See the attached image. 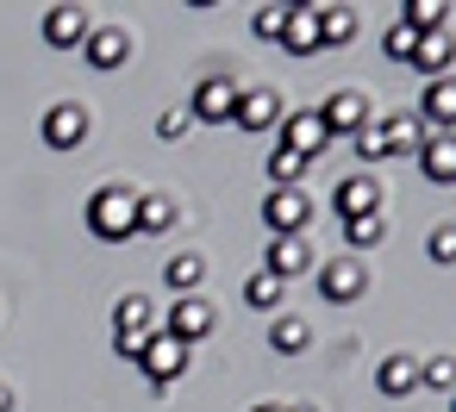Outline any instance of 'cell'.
<instances>
[{"label": "cell", "mask_w": 456, "mask_h": 412, "mask_svg": "<svg viewBox=\"0 0 456 412\" xmlns=\"http://www.w3.org/2000/svg\"><path fill=\"white\" fill-rule=\"evenodd\" d=\"M88 231H94L101 244L138 238V194H132V188H101V194L88 200Z\"/></svg>", "instance_id": "6da1fadb"}, {"label": "cell", "mask_w": 456, "mask_h": 412, "mask_svg": "<svg viewBox=\"0 0 456 412\" xmlns=\"http://www.w3.org/2000/svg\"><path fill=\"white\" fill-rule=\"evenodd\" d=\"M281 119H288V107H281L275 88H238V107H232V125H238V132L263 138V132H275Z\"/></svg>", "instance_id": "7a4b0ae2"}, {"label": "cell", "mask_w": 456, "mask_h": 412, "mask_svg": "<svg viewBox=\"0 0 456 412\" xmlns=\"http://www.w3.org/2000/svg\"><path fill=\"white\" fill-rule=\"evenodd\" d=\"M138 368L151 375V387H169V381H182L188 375V343H175L163 325L144 337V356H138Z\"/></svg>", "instance_id": "3957f363"}, {"label": "cell", "mask_w": 456, "mask_h": 412, "mask_svg": "<svg viewBox=\"0 0 456 412\" xmlns=\"http://www.w3.org/2000/svg\"><path fill=\"white\" fill-rule=\"evenodd\" d=\"M306 219H313V200H306L300 188H269V200H263V225H269V238H300Z\"/></svg>", "instance_id": "277c9868"}, {"label": "cell", "mask_w": 456, "mask_h": 412, "mask_svg": "<svg viewBox=\"0 0 456 412\" xmlns=\"http://www.w3.org/2000/svg\"><path fill=\"white\" fill-rule=\"evenodd\" d=\"M362 287H369V269H362V256H331V263H319V294H325L331 306H350V300H362Z\"/></svg>", "instance_id": "5b68a950"}, {"label": "cell", "mask_w": 456, "mask_h": 412, "mask_svg": "<svg viewBox=\"0 0 456 412\" xmlns=\"http://www.w3.org/2000/svg\"><path fill=\"white\" fill-rule=\"evenodd\" d=\"M232 107H238V82H232V76H207V82L194 88V101H188V119H194V125H225Z\"/></svg>", "instance_id": "8992f818"}, {"label": "cell", "mask_w": 456, "mask_h": 412, "mask_svg": "<svg viewBox=\"0 0 456 412\" xmlns=\"http://www.w3.org/2000/svg\"><path fill=\"white\" fill-rule=\"evenodd\" d=\"M319 125H325V138H356V132L369 125V101H362L356 88H338V94L319 107Z\"/></svg>", "instance_id": "52a82bcc"}, {"label": "cell", "mask_w": 456, "mask_h": 412, "mask_svg": "<svg viewBox=\"0 0 456 412\" xmlns=\"http://www.w3.org/2000/svg\"><path fill=\"white\" fill-rule=\"evenodd\" d=\"M213 325H219V312H213V306H207L200 294H182V300L169 306V325H163V331H169L175 343H188V350H194V343H200V337H207Z\"/></svg>", "instance_id": "ba28073f"}, {"label": "cell", "mask_w": 456, "mask_h": 412, "mask_svg": "<svg viewBox=\"0 0 456 412\" xmlns=\"http://www.w3.org/2000/svg\"><path fill=\"white\" fill-rule=\"evenodd\" d=\"M331 213H338L344 225L381 213V182H375V175H350V182H338V188H331Z\"/></svg>", "instance_id": "9c48e42d"}, {"label": "cell", "mask_w": 456, "mask_h": 412, "mask_svg": "<svg viewBox=\"0 0 456 412\" xmlns=\"http://www.w3.org/2000/svg\"><path fill=\"white\" fill-rule=\"evenodd\" d=\"M419 125H425V132H456V76L425 82V94H419Z\"/></svg>", "instance_id": "30bf717a"}, {"label": "cell", "mask_w": 456, "mask_h": 412, "mask_svg": "<svg viewBox=\"0 0 456 412\" xmlns=\"http://www.w3.org/2000/svg\"><path fill=\"white\" fill-rule=\"evenodd\" d=\"M82 138H88V107L57 101V107L45 113V144H51V150H76Z\"/></svg>", "instance_id": "8fae6325"}, {"label": "cell", "mask_w": 456, "mask_h": 412, "mask_svg": "<svg viewBox=\"0 0 456 412\" xmlns=\"http://www.w3.org/2000/svg\"><path fill=\"white\" fill-rule=\"evenodd\" d=\"M82 51H88V63H94L101 76H113V69H126V57H132V38H126L119 26H94Z\"/></svg>", "instance_id": "7c38bea8"}, {"label": "cell", "mask_w": 456, "mask_h": 412, "mask_svg": "<svg viewBox=\"0 0 456 412\" xmlns=\"http://www.w3.org/2000/svg\"><path fill=\"white\" fill-rule=\"evenodd\" d=\"M281 144H288L294 157H306V163H313V157H325V144H331V138H325L319 113H288V119H281Z\"/></svg>", "instance_id": "4fadbf2b"}, {"label": "cell", "mask_w": 456, "mask_h": 412, "mask_svg": "<svg viewBox=\"0 0 456 412\" xmlns=\"http://www.w3.org/2000/svg\"><path fill=\"white\" fill-rule=\"evenodd\" d=\"M88 13L82 7H51L45 13V44H57V51H76V44H88Z\"/></svg>", "instance_id": "5bb4252c"}, {"label": "cell", "mask_w": 456, "mask_h": 412, "mask_svg": "<svg viewBox=\"0 0 456 412\" xmlns=\"http://www.w3.org/2000/svg\"><path fill=\"white\" fill-rule=\"evenodd\" d=\"M263 269H269L275 281H294V275H306V269H313V250H306V238H269V256H263Z\"/></svg>", "instance_id": "9a60e30c"}, {"label": "cell", "mask_w": 456, "mask_h": 412, "mask_svg": "<svg viewBox=\"0 0 456 412\" xmlns=\"http://www.w3.org/2000/svg\"><path fill=\"white\" fill-rule=\"evenodd\" d=\"M419 169H425L437 188H456V138H450V132H431L425 150H419Z\"/></svg>", "instance_id": "2e32d148"}, {"label": "cell", "mask_w": 456, "mask_h": 412, "mask_svg": "<svg viewBox=\"0 0 456 412\" xmlns=\"http://www.w3.org/2000/svg\"><path fill=\"white\" fill-rule=\"evenodd\" d=\"M450 63H456V44H450V32H431V38H419V51H412V69H419L425 82L450 76Z\"/></svg>", "instance_id": "e0dca14e"}, {"label": "cell", "mask_w": 456, "mask_h": 412, "mask_svg": "<svg viewBox=\"0 0 456 412\" xmlns=\"http://www.w3.org/2000/svg\"><path fill=\"white\" fill-rule=\"evenodd\" d=\"M375 387H381L387 400L412 393V387H419V356H381V368H375Z\"/></svg>", "instance_id": "ac0fdd59"}, {"label": "cell", "mask_w": 456, "mask_h": 412, "mask_svg": "<svg viewBox=\"0 0 456 412\" xmlns=\"http://www.w3.org/2000/svg\"><path fill=\"white\" fill-rule=\"evenodd\" d=\"M175 219H182V213H175L169 194H138V238H163Z\"/></svg>", "instance_id": "d6986e66"}, {"label": "cell", "mask_w": 456, "mask_h": 412, "mask_svg": "<svg viewBox=\"0 0 456 412\" xmlns=\"http://www.w3.org/2000/svg\"><path fill=\"white\" fill-rule=\"evenodd\" d=\"M381 132H387V157H419V150H425V138H431V132H425V125H419L412 113H400V119H387Z\"/></svg>", "instance_id": "ffe728a7"}, {"label": "cell", "mask_w": 456, "mask_h": 412, "mask_svg": "<svg viewBox=\"0 0 456 412\" xmlns=\"http://www.w3.org/2000/svg\"><path fill=\"white\" fill-rule=\"evenodd\" d=\"M444 20H450L444 0H406V7H400V26H406V32H419V38L444 32Z\"/></svg>", "instance_id": "44dd1931"}, {"label": "cell", "mask_w": 456, "mask_h": 412, "mask_svg": "<svg viewBox=\"0 0 456 412\" xmlns=\"http://www.w3.org/2000/svg\"><path fill=\"white\" fill-rule=\"evenodd\" d=\"M281 44H288L294 57L319 51V20H313V7H288V32H281Z\"/></svg>", "instance_id": "7402d4cb"}, {"label": "cell", "mask_w": 456, "mask_h": 412, "mask_svg": "<svg viewBox=\"0 0 456 412\" xmlns=\"http://www.w3.org/2000/svg\"><path fill=\"white\" fill-rule=\"evenodd\" d=\"M313 20H319V44H350L356 38V13L350 7H313Z\"/></svg>", "instance_id": "603a6c76"}, {"label": "cell", "mask_w": 456, "mask_h": 412, "mask_svg": "<svg viewBox=\"0 0 456 412\" xmlns=\"http://www.w3.org/2000/svg\"><path fill=\"white\" fill-rule=\"evenodd\" d=\"M306 169H313V163H306V157H294L288 144H275V150H269V188H300V175H306Z\"/></svg>", "instance_id": "cb8c5ba5"}, {"label": "cell", "mask_w": 456, "mask_h": 412, "mask_svg": "<svg viewBox=\"0 0 456 412\" xmlns=\"http://www.w3.org/2000/svg\"><path fill=\"white\" fill-rule=\"evenodd\" d=\"M151 319H157V306H151L144 294H126V300L113 306V331H157Z\"/></svg>", "instance_id": "d4e9b609"}, {"label": "cell", "mask_w": 456, "mask_h": 412, "mask_svg": "<svg viewBox=\"0 0 456 412\" xmlns=\"http://www.w3.org/2000/svg\"><path fill=\"white\" fill-rule=\"evenodd\" d=\"M381 238H387V219H381V213H369V219H350V225H344V244H350V256L375 250Z\"/></svg>", "instance_id": "484cf974"}, {"label": "cell", "mask_w": 456, "mask_h": 412, "mask_svg": "<svg viewBox=\"0 0 456 412\" xmlns=\"http://www.w3.org/2000/svg\"><path fill=\"white\" fill-rule=\"evenodd\" d=\"M200 275H207V256H169V263H163V281H169L175 294H194Z\"/></svg>", "instance_id": "4316f807"}, {"label": "cell", "mask_w": 456, "mask_h": 412, "mask_svg": "<svg viewBox=\"0 0 456 412\" xmlns=\"http://www.w3.org/2000/svg\"><path fill=\"white\" fill-rule=\"evenodd\" d=\"M306 337H313V331H306V319H275V325H269V343H275L281 356H300V350H306Z\"/></svg>", "instance_id": "83f0119b"}, {"label": "cell", "mask_w": 456, "mask_h": 412, "mask_svg": "<svg viewBox=\"0 0 456 412\" xmlns=\"http://www.w3.org/2000/svg\"><path fill=\"white\" fill-rule=\"evenodd\" d=\"M419 387L456 393V356H425V362H419Z\"/></svg>", "instance_id": "f1b7e54d"}, {"label": "cell", "mask_w": 456, "mask_h": 412, "mask_svg": "<svg viewBox=\"0 0 456 412\" xmlns=\"http://www.w3.org/2000/svg\"><path fill=\"white\" fill-rule=\"evenodd\" d=\"M281 287H288V281H275V275H269V269H256V275H250V281H244V300H250V306H263V312H269V306H281Z\"/></svg>", "instance_id": "f546056e"}, {"label": "cell", "mask_w": 456, "mask_h": 412, "mask_svg": "<svg viewBox=\"0 0 456 412\" xmlns=\"http://www.w3.org/2000/svg\"><path fill=\"white\" fill-rule=\"evenodd\" d=\"M250 32H256L263 44H281V32H288V7H256V13H250Z\"/></svg>", "instance_id": "4dcf8cb0"}, {"label": "cell", "mask_w": 456, "mask_h": 412, "mask_svg": "<svg viewBox=\"0 0 456 412\" xmlns=\"http://www.w3.org/2000/svg\"><path fill=\"white\" fill-rule=\"evenodd\" d=\"M381 44H387V57H394V63H412V51H419V32H406V26H400V20H394V26H387V38H381Z\"/></svg>", "instance_id": "1f68e13d"}, {"label": "cell", "mask_w": 456, "mask_h": 412, "mask_svg": "<svg viewBox=\"0 0 456 412\" xmlns=\"http://www.w3.org/2000/svg\"><path fill=\"white\" fill-rule=\"evenodd\" d=\"M425 256H431L437 269H450V263H456V225H437L431 244H425Z\"/></svg>", "instance_id": "d6a6232c"}, {"label": "cell", "mask_w": 456, "mask_h": 412, "mask_svg": "<svg viewBox=\"0 0 456 412\" xmlns=\"http://www.w3.org/2000/svg\"><path fill=\"white\" fill-rule=\"evenodd\" d=\"M356 157H369V163H381V157H387V132H381L375 119L356 132Z\"/></svg>", "instance_id": "836d02e7"}, {"label": "cell", "mask_w": 456, "mask_h": 412, "mask_svg": "<svg viewBox=\"0 0 456 412\" xmlns=\"http://www.w3.org/2000/svg\"><path fill=\"white\" fill-rule=\"evenodd\" d=\"M144 337H151V331H113V350H119L126 362H138V356H144Z\"/></svg>", "instance_id": "e575fe53"}, {"label": "cell", "mask_w": 456, "mask_h": 412, "mask_svg": "<svg viewBox=\"0 0 456 412\" xmlns=\"http://www.w3.org/2000/svg\"><path fill=\"white\" fill-rule=\"evenodd\" d=\"M188 125H194L188 113H163V119H157V138H163V144H175V138H182Z\"/></svg>", "instance_id": "d590c367"}, {"label": "cell", "mask_w": 456, "mask_h": 412, "mask_svg": "<svg viewBox=\"0 0 456 412\" xmlns=\"http://www.w3.org/2000/svg\"><path fill=\"white\" fill-rule=\"evenodd\" d=\"M0 412H13V393H7V387H0Z\"/></svg>", "instance_id": "8d00e7d4"}, {"label": "cell", "mask_w": 456, "mask_h": 412, "mask_svg": "<svg viewBox=\"0 0 456 412\" xmlns=\"http://www.w3.org/2000/svg\"><path fill=\"white\" fill-rule=\"evenodd\" d=\"M281 412H319V406H281Z\"/></svg>", "instance_id": "74e56055"}, {"label": "cell", "mask_w": 456, "mask_h": 412, "mask_svg": "<svg viewBox=\"0 0 456 412\" xmlns=\"http://www.w3.org/2000/svg\"><path fill=\"white\" fill-rule=\"evenodd\" d=\"M250 412H281V406H250Z\"/></svg>", "instance_id": "f35d334b"}, {"label": "cell", "mask_w": 456, "mask_h": 412, "mask_svg": "<svg viewBox=\"0 0 456 412\" xmlns=\"http://www.w3.org/2000/svg\"><path fill=\"white\" fill-rule=\"evenodd\" d=\"M450 412H456V393H450Z\"/></svg>", "instance_id": "ab89813d"}, {"label": "cell", "mask_w": 456, "mask_h": 412, "mask_svg": "<svg viewBox=\"0 0 456 412\" xmlns=\"http://www.w3.org/2000/svg\"><path fill=\"white\" fill-rule=\"evenodd\" d=\"M450 138H456V132H450Z\"/></svg>", "instance_id": "60d3db41"}]
</instances>
